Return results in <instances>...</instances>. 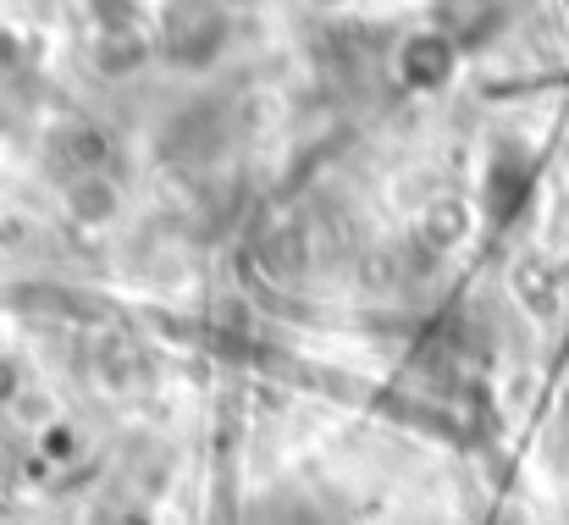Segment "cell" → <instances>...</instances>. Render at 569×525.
Returning <instances> with one entry per match:
<instances>
[{
	"instance_id": "cell-1",
	"label": "cell",
	"mask_w": 569,
	"mask_h": 525,
	"mask_svg": "<svg viewBox=\"0 0 569 525\" xmlns=\"http://www.w3.org/2000/svg\"><path fill=\"white\" fill-rule=\"evenodd\" d=\"M232 44V6L227 0H167L156 17V50L178 72H204Z\"/></svg>"
},
{
	"instance_id": "cell-2",
	"label": "cell",
	"mask_w": 569,
	"mask_h": 525,
	"mask_svg": "<svg viewBox=\"0 0 569 525\" xmlns=\"http://www.w3.org/2000/svg\"><path fill=\"white\" fill-rule=\"evenodd\" d=\"M531 188H537V161H531V150H526V145H498V150L487 156L481 205H487V216H492L498 227H503V221H515V216L526 210Z\"/></svg>"
},
{
	"instance_id": "cell-3",
	"label": "cell",
	"mask_w": 569,
	"mask_h": 525,
	"mask_svg": "<svg viewBox=\"0 0 569 525\" xmlns=\"http://www.w3.org/2000/svg\"><path fill=\"white\" fill-rule=\"evenodd\" d=\"M392 72H398L403 89H415V95H437V89H448L453 72H459V44L442 39L437 28H420V33H409V39L398 44Z\"/></svg>"
},
{
	"instance_id": "cell-4",
	"label": "cell",
	"mask_w": 569,
	"mask_h": 525,
	"mask_svg": "<svg viewBox=\"0 0 569 525\" xmlns=\"http://www.w3.org/2000/svg\"><path fill=\"white\" fill-rule=\"evenodd\" d=\"M503 11H509L503 0H431V22L426 28L453 39L459 56H465V50H481L503 28Z\"/></svg>"
},
{
	"instance_id": "cell-5",
	"label": "cell",
	"mask_w": 569,
	"mask_h": 525,
	"mask_svg": "<svg viewBox=\"0 0 569 525\" xmlns=\"http://www.w3.org/2000/svg\"><path fill=\"white\" fill-rule=\"evenodd\" d=\"M106 133L94 122H61L50 139H44V167L72 182V177H89V172H106Z\"/></svg>"
},
{
	"instance_id": "cell-6",
	"label": "cell",
	"mask_w": 569,
	"mask_h": 525,
	"mask_svg": "<svg viewBox=\"0 0 569 525\" xmlns=\"http://www.w3.org/2000/svg\"><path fill=\"white\" fill-rule=\"evenodd\" d=\"M221 145H227V117H221L216 100H193L189 111H178L172 128H167V150L183 156V161H204Z\"/></svg>"
},
{
	"instance_id": "cell-7",
	"label": "cell",
	"mask_w": 569,
	"mask_h": 525,
	"mask_svg": "<svg viewBox=\"0 0 569 525\" xmlns=\"http://www.w3.org/2000/svg\"><path fill=\"white\" fill-rule=\"evenodd\" d=\"M117 205H122V194H117V182L106 172H89V177H72L67 182V210L83 227H106L117 216Z\"/></svg>"
},
{
	"instance_id": "cell-8",
	"label": "cell",
	"mask_w": 569,
	"mask_h": 525,
	"mask_svg": "<svg viewBox=\"0 0 569 525\" xmlns=\"http://www.w3.org/2000/svg\"><path fill=\"white\" fill-rule=\"evenodd\" d=\"M150 61V39L144 33H100L94 39V72L100 78H133Z\"/></svg>"
},
{
	"instance_id": "cell-9",
	"label": "cell",
	"mask_w": 569,
	"mask_h": 525,
	"mask_svg": "<svg viewBox=\"0 0 569 525\" xmlns=\"http://www.w3.org/2000/svg\"><path fill=\"white\" fill-rule=\"evenodd\" d=\"M94 39L100 33H144V0H83Z\"/></svg>"
},
{
	"instance_id": "cell-10",
	"label": "cell",
	"mask_w": 569,
	"mask_h": 525,
	"mask_svg": "<svg viewBox=\"0 0 569 525\" xmlns=\"http://www.w3.org/2000/svg\"><path fill=\"white\" fill-rule=\"evenodd\" d=\"M11 393H17V370H11V359L0 354V404H6Z\"/></svg>"
}]
</instances>
